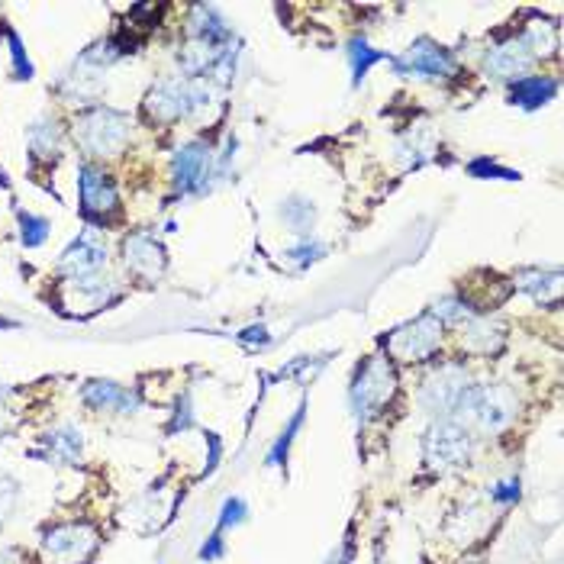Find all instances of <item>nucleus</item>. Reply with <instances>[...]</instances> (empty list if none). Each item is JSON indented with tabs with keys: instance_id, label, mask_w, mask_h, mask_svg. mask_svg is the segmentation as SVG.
Here are the masks:
<instances>
[{
	"instance_id": "nucleus-1",
	"label": "nucleus",
	"mask_w": 564,
	"mask_h": 564,
	"mask_svg": "<svg viewBox=\"0 0 564 564\" xmlns=\"http://www.w3.org/2000/svg\"><path fill=\"white\" fill-rule=\"evenodd\" d=\"M516 394L503 384H484V387H465V394L458 397L455 413L458 426L468 432H500L510 419L516 416Z\"/></svg>"
},
{
	"instance_id": "nucleus-2",
	"label": "nucleus",
	"mask_w": 564,
	"mask_h": 564,
	"mask_svg": "<svg viewBox=\"0 0 564 564\" xmlns=\"http://www.w3.org/2000/svg\"><path fill=\"white\" fill-rule=\"evenodd\" d=\"M210 88L194 81H162L158 88H152L146 107L155 120H181V117H194V113L207 110L210 104Z\"/></svg>"
},
{
	"instance_id": "nucleus-3",
	"label": "nucleus",
	"mask_w": 564,
	"mask_h": 564,
	"mask_svg": "<svg viewBox=\"0 0 564 564\" xmlns=\"http://www.w3.org/2000/svg\"><path fill=\"white\" fill-rule=\"evenodd\" d=\"M397 390V378H394V368H390L387 358H371L365 368L358 371L355 387H352V400L358 413H381V407H387L390 397H394Z\"/></svg>"
},
{
	"instance_id": "nucleus-4",
	"label": "nucleus",
	"mask_w": 564,
	"mask_h": 564,
	"mask_svg": "<svg viewBox=\"0 0 564 564\" xmlns=\"http://www.w3.org/2000/svg\"><path fill=\"white\" fill-rule=\"evenodd\" d=\"M126 133H129L126 117H120V113H113V110H104V107L84 113L78 120V136L84 142V149L94 155L120 152L126 142Z\"/></svg>"
},
{
	"instance_id": "nucleus-5",
	"label": "nucleus",
	"mask_w": 564,
	"mask_h": 564,
	"mask_svg": "<svg viewBox=\"0 0 564 564\" xmlns=\"http://www.w3.org/2000/svg\"><path fill=\"white\" fill-rule=\"evenodd\" d=\"M97 548V532L84 523H68L52 529L42 539V558L46 564H81Z\"/></svg>"
},
{
	"instance_id": "nucleus-6",
	"label": "nucleus",
	"mask_w": 564,
	"mask_h": 564,
	"mask_svg": "<svg viewBox=\"0 0 564 564\" xmlns=\"http://www.w3.org/2000/svg\"><path fill=\"white\" fill-rule=\"evenodd\" d=\"M471 455V432L465 426L452 423H436L426 436V461L432 468H458L465 465Z\"/></svg>"
},
{
	"instance_id": "nucleus-7",
	"label": "nucleus",
	"mask_w": 564,
	"mask_h": 564,
	"mask_svg": "<svg viewBox=\"0 0 564 564\" xmlns=\"http://www.w3.org/2000/svg\"><path fill=\"white\" fill-rule=\"evenodd\" d=\"M439 336H442V323L436 320V316H419L416 323L403 326L394 339H390V352H394L397 358L403 361H419L436 352L439 345Z\"/></svg>"
},
{
	"instance_id": "nucleus-8",
	"label": "nucleus",
	"mask_w": 564,
	"mask_h": 564,
	"mask_svg": "<svg viewBox=\"0 0 564 564\" xmlns=\"http://www.w3.org/2000/svg\"><path fill=\"white\" fill-rule=\"evenodd\" d=\"M465 371H461L458 365H445L439 368L436 374H429L426 384H423V394H419V400H423V407L429 413H452L458 397L465 394Z\"/></svg>"
},
{
	"instance_id": "nucleus-9",
	"label": "nucleus",
	"mask_w": 564,
	"mask_h": 564,
	"mask_svg": "<svg viewBox=\"0 0 564 564\" xmlns=\"http://www.w3.org/2000/svg\"><path fill=\"white\" fill-rule=\"evenodd\" d=\"M397 71L400 75H419V78H445L455 71V62L436 42L419 39L416 46L407 49L403 59H397Z\"/></svg>"
},
{
	"instance_id": "nucleus-10",
	"label": "nucleus",
	"mask_w": 564,
	"mask_h": 564,
	"mask_svg": "<svg viewBox=\"0 0 564 564\" xmlns=\"http://www.w3.org/2000/svg\"><path fill=\"white\" fill-rule=\"evenodd\" d=\"M107 262V245L97 236V229H88L75 245H68L62 255V271L71 278H84V274H97Z\"/></svg>"
},
{
	"instance_id": "nucleus-11",
	"label": "nucleus",
	"mask_w": 564,
	"mask_h": 564,
	"mask_svg": "<svg viewBox=\"0 0 564 564\" xmlns=\"http://www.w3.org/2000/svg\"><path fill=\"white\" fill-rule=\"evenodd\" d=\"M81 204L88 216H107L117 210V187L113 181L91 165L81 168Z\"/></svg>"
},
{
	"instance_id": "nucleus-12",
	"label": "nucleus",
	"mask_w": 564,
	"mask_h": 564,
	"mask_svg": "<svg viewBox=\"0 0 564 564\" xmlns=\"http://www.w3.org/2000/svg\"><path fill=\"white\" fill-rule=\"evenodd\" d=\"M123 252H126L129 271H136L139 278H146V281H155L158 274H162V268H165V249L146 233L129 236L123 242Z\"/></svg>"
},
{
	"instance_id": "nucleus-13",
	"label": "nucleus",
	"mask_w": 564,
	"mask_h": 564,
	"mask_svg": "<svg viewBox=\"0 0 564 564\" xmlns=\"http://www.w3.org/2000/svg\"><path fill=\"white\" fill-rule=\"evenodd\" d=\"M210 178V149L207 146H184L175 155V181L181 191H204Z\"/></svg>"
},
{
	"instance_id": "nucleus-14",
	"label": "nucleus",
	"mask_w": 564,
	"mask_h": 564,
	"mask_svg": "<svg viewBox=\"0 0 564 564\" xmlns=\"http://www.w3.org/2000/svg\"><path fill=\"white\" fill-rule=\"evenodd\" d=\"M532 49L526 46V39L519 42H506V46L494 49L487 55V65L490 71H497L500 78H510V75H519V71H526L532 65Z\"/></svg>"
},
{
	"instance_id": "nucleus-15",
	"label": "nucleus",
	"mask_w": 564,
	"mask_h": 564,
	"mask_svg": "<svg viewBox=\"0 0 564 564\" xmlns=\"http://www.w3.org/2000/svg\"><path fill=\"white\" fill-rule=\"evenodd\" d=\"M84 400H88L94 410H133L136 407V397L110 381H94L84 390Z\"/></svg>"
},
{
	"instance_id": "nucleus-16",
	"label": "nucleus",
	"mask_w": 564,
	"mask_h": 564,
	"mask_svg": "<svg viewBox=\"0 0 564 564\" xmlns=\"http://www.w3.org/2000/svg\"><path fill=\"white\" fill-rule=\"evenodd\" d=\"M558 91V84L552 78H539V75H532V78H519L513 84V104H523V107H542L548 97H555Z\"/></svg>"
},
{
	"instance_id": "nucleus-17",
	"label": "nucleus",
	"mask_w": 564,
	"mask_h": 564,
	"mask_svg": "<svg viewBox=\"0 0 564 564\" xmlns=\"http://www.w3.org/2000/svg\"><path fill=\"white\" fill-rule=\"evenodd\" d=\"M519 287L529 291L539 303H555L561 297V274L558 271H526V274H519Z\"/></svg>"
},
{
	"instance_id": "nucleus-18",
	"label": "nucleus",
	"mask_w": 564,
	"mask_h": 564,
	"mask_svg": "<svg viewBox=\"0 0 564 564\" xmlns=\"http://www.w3.org/2000/svg\"><path fill=\"white\" fill-rule=\"evenodd\" d=\"M503 339H506V332H503V326H500V323L477 320V323H471V326H468L465 345H468L471 352H484V355H490V352H497V349H500Z\"/></svg>"
},
{
	"instance_id": "nucleus-19",
	"label": "nucleus",
	"mask_w": 564,
	"mask_h": 564,
	"mask_svg": "<svg viewBox=\"0 0 564 564\" xmlns=\"http://www.w3.org/2000/svg\"><path fill=\"white\" fill-rule=\"evenodd\" d=\"M33 152L36 155H55V152H59V126H55V123L33 126Z\"/></svg>"
},
{
	"instance_id": "nucleus-20",
	"label": "nucleus",
	"mask_w": 564,
	"mask_h": 564,
	"mask_svg": "<svg viewBox=\"0 0 564 564\" xmlns=\"http://www.w3.org/2000/svg\"><path fill=\"white\" fill-rule=\"evenodd\" d=\"M384 59H387L384 52L368 49L365 42H352V68H355V78H365V75H368V68H371V65H378V62H384Z\"/></svg>"
},
{
	"instance_id": "nucleus-21",
	"label": "nucleus",
	"mask_w": 564,
	"mask_h": 564,
	"mask_svg": "<svg viewBox=\"0 0 564 564\" xmlns=\"http://www.w3.org/2000/svg\"><path fill=\"white\" fill-rule=\"evenodd\" d=\"M49 445L55 448V455L65 458V461L78 458V452H81V439H78L71 429H68V432H55V436L49 439Z\"/></svg>"
},
{
	"instance_id": "nucleus-22",
	"label": "nucleus",
	"mask_w": 564,
	"mask_h": 564,
	"mask_svg": "<svg viewBox=\"0 0 564 564\" xmlns=\"http://www.w3.org/2000/svg\"><path fill=\"white\" fill-rule=\"evenodd\" d=\"M49 236V223L36 220V216H23V242L26 245H42Z\"/></svg>"
},
{
	"instance_id": "nucleus-23",
	"label": "nucleus",
	"mask_w": 564,
	"mask_h": 564,
	"mask_svg": "<svg viewBox=\"0 0 564 564\" xmlns=\"http://www.w3.org/2000/svg\"><path fill=\"white\" fill-rule=\"evenodd\" d=\"M471 171H474V175H500V178H506V181H516V178H519L516 171L497 168V165H490V162H474V165H471Z\"/></svg>"
},
{
	"instance_id": "nucleus-24",
	"label": "nucleus",
	"mask_w": 564,
	"mask_h": 564,
	"mask_svg": "<svg viewBox=\"0 0 564 564\" xmlns=\"http://www.w3.org/2000/svg\"><path fill=\"white\" fill-rule=\"evenodd\" d=\"M10 46H13V59H17L20 78H30V62L23 59V46H20V39H17V36H10Z\"/></svg>"
},
{
	"instance_id": "nucleus-25",
	"label": "nucleus",
	"mask_w": 564,
	"mask_h": 564,
	"mask_svg": "<svg viewBox=\"0 0 564 564\" xmlns=\"http://www.w3.org/2000/svg\"><path fill=\"white\" fill-rule=\"evenodd\" d=\"M490 494H494V500H516L519 497V484H513V481L497 484L494 490H490Z\"/></svg>"
},
{
	"instance_id": "nucleus-26",
	"label": "nucleus",
	"mask_w": 564,
	"mask_h": 564,
	"mask_svg": "<svg viewBox=\"0 0 564 564\" xmlns=\"http://www.w3.org/2000/svg\"><path fill=\"white\" fill-rule=\"evenodd\" d=\"M0 564H20V558L13 552H4V555H0Z\"/></svg>"
}]
</instances>
